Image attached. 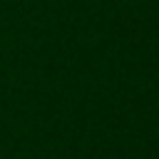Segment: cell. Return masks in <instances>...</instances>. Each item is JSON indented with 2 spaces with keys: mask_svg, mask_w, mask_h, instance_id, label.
Returning a JSON list of instances; mask_svg holds the SVG:
<instances>
[]
</instances>
